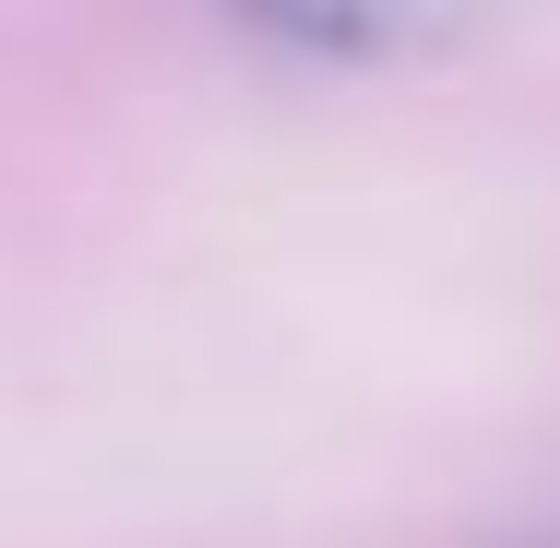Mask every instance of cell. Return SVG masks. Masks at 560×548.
<instances>
[{
    "instance_id": "cell-1",
    "label": "cell",
    "mask_w": 560,
    "mask_h": 548,
    "mask_svg": "<svg viewBox=\"0 0 560 548\" xmlns=\"http://www.w3.org/2000/svg\"><path fill=\"white\" fill-rule=\"evenodd\" d=\"M226 24H250L262 48L346 60V72H394V60H442L465 48L501 0H215Z\"/></svg>"
},
{
    "instance_id": "cell-2",
    "label": "cell",
    "mask_w": 560,
    "mask_h": 548,
    "mask_svg": "<svg viewBox=\"0 0 560 548\" xmlns=\"http://www.w3.org/2000/svg\"><path fill=\"white\" fill-rule=\"evenodd\" d=\"M501 548H560V537H501Z\"/></svg>"
}]
</instances>
